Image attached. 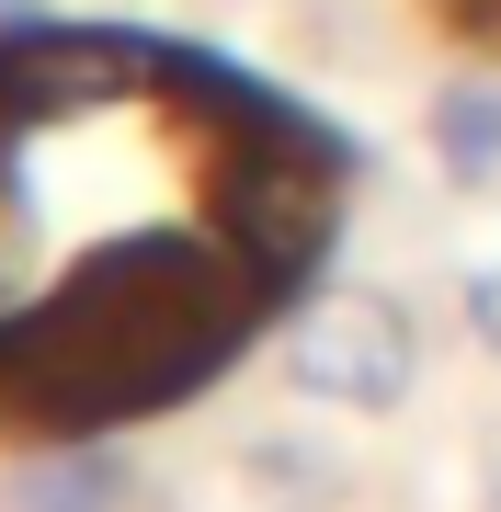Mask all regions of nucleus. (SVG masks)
I'll use <instances>...</instances> for the list:
<instances>
[{"instance_id": "f257e3e1", "label": "nucleus", "mask_w": 501, "mask_h": 512, "mask_svg": "<svg viewBox=\"0 0 501 512\" xmlns=\"http://www.w3.org/2000/svg\"><path fill=\"white\" fill-rule=\"evenodd\" d=\"M285 376H297L308 399L376 421V410H399L410 387H422V319H410L388 285H331V296L297 308V330H285Z\"/></svg>"}, {"instance_id": "f03ea898", "label": "nucleus", "mask_w": 501, "mask_h": 512, "mask_svg": "<svg viewBox=\"0 0 501 512\" xmlns=\"http://www.w3.org/2000/svg\"><path fill=\"white\" fill-rule=\"evenodd\" d=\"M433 160H445L456 183H490L501 171V69H456L445 92H433Z\"/></svg>"}, {"instance_id": "7ed1b4c3", "label": "nucleus", "mask_w": 501, "mask_h": 512, "mask_svg": "<svg viewBox=\"0 0 501 512\" xmlns=\"http://www.w3.org/2000/svg\"><path fill=\"white\" fill-rule=\"evenodd\" d=\"M240 478H251V501H274V512H331L353 490V467L319 456V444H297V433H262L240 456Z\"/></svg>"}, {"instance_id": "20e7f679", "label": "nucleus", "mask_w": 501, "mask_h": 512, "mask_svg": "<svg viewBox=\"0 0 501 512\" xmlns=\"http://www.w3.org/2000/svg\"><path fill=\"white\" fill-rule=\"evenodd\" d=\"M114 501H126V467L114 456H69V467H46L23 490V512H114Z\"/></svg>"}, {"instance_id": "39448f33", "label": "nucleus", "mask_w": 501, "mask_h": 512, "mask_svg": "<svg viewBox=\"0 0 501 512\" xmlns=\"http://www.w3.org/2000/svg\"><path fill=\"white\" fill-rule=\"evenodd\" d=\"M467 330L501 353V262H479V274H467Z\"/></svg>"}, {"instance_id": "423d86ee", "label": "nucleus", "mask_w": 501, "mask_h": 512, "mask_svg": "<svg viewBox=\"0 0 501 512\" xmlns=\"http://www.w3.org/2000/svg\"><path fill=\"white\" fill-rule=\"evenodd\" d=\"M479 512H501V421L479 433Z\"/></svg>"}]
</instances>
